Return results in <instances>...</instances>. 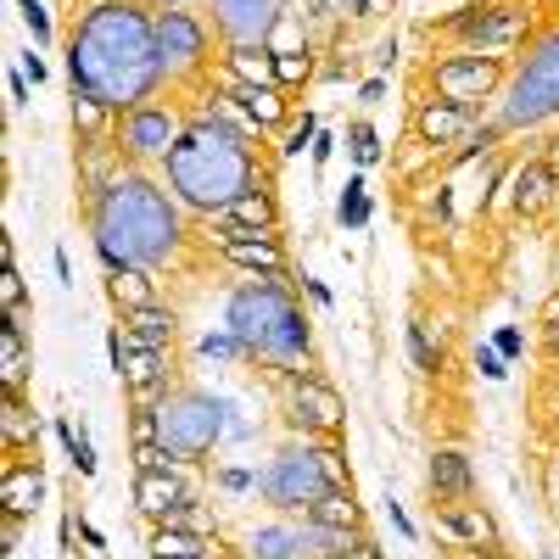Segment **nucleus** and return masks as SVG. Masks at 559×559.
<instances>
[{
  "label": "nucleus",
  "mask_w": 559,
  "mask_h": 559,
  "mask_svg": "<svg viewBox=\"0 0 559 559\" xmlns=\"http://www.w3.org/2000/svg\"><path fill=\"white\" fill-rule=\"evenodd\" d=\"M68 84L102 96L112 112L152 102L163 79L157 62V12L146 0H90L68 34Z\"/></svg>",
  "instance_id": "nucleus-1"
},
{
  "label": "nucleus",
  "mask_w": 559,
  "mask_h": 559,
  "mask_svg": "<svg viewBox=\"0 0 559 559\" xmlns=\"http://www.w3.org/2000/svg\"><path fill=\"white\" fill-rule=\"evenodd\" d=\"M179 197L152 174V168H129L112 191L90 207V247H96L107 274L123 269H152L163 274L185 252V218Z\"/></svg>",
  "instance_id": "nucleus-2"
},
{
  "label": "nucleus",
  "mask_w": 559,
  "mask_h": 559,
  "mask_svg": "<svg viewBox=\"0 0 559 559\" xmlns=\"http://www.w3.org/2000/svg\"><path fill=\"white\" fill-rule=\"evenodd\" d=\"M163 185L179 197L185 213H218L236 197L258 191L263 168H258V146H252V129L241 118H229V107H197L185 140L168 152L163 163Z\"/></svg>",
  "instance_id": "nucleus-3"
},
{
  "label": "nucleus",
  "mask_w": 559,
  "mask_h": 559,
  "mask_svg": "<svg viewBox=\"0 0 559 559\" xmlns=\"http://www.w3.org/2000/svg\"><path fill=\"white\" fill-rule=\"evenodd\" d=\"M224 324L269 369H292L313 347L308 313H302V302L292 292V280H241V286L224 297Z\"/></svg>",
  "instance_id": "nucleus-4"
},
{
  "label": "nucleus",
  "mask_w": 559,
  "mask_h": 559,
  "mask_svg": "<svg viewBox=\"0 0 559 559\" xmlns=\"http://www.w3.org/2000/svg\"><path fill=\"white\" fill-rule=\"evenodd\" d=\"M537 17H532V0H464L459 12H448L437 23L442 39H453L459 51H476V57H515L521 45L532 39Z\"/></svg>",
  "instance_id": "nucleus-5"
},
{
  "label": "nucleus",
  "mask_w": 559,
  "mask_h": 559,
  "mask_svg": "<svg viewBox=\"0 0 559 559\" xmlns=\"http://www.w3.org/2000/svg\"><path fill=\"white\" fill-rule=\"evenodd\" d=\"M324 487H342V481H336V471H331V459H324V448L308 442V437L286 442V448L263 464V476H258V498L274 509V515H292V521L308 515V503H313Z\"/></svg>",
  "instance_id": "nucleus-6"
},
{
  "label": "nucleus",
  "mask_w": 559,
  "mask_h": 559,
  "mask_svg": "<svg viewBox=\"0 0 559 559\" xmlns=\"http://www.w3.org/2000/svg\"><path fill=\"white\" fill-rule=\"evenodd\" d=\"M548 118H559V28H548L532 45V57L515 68V79L503 84V107L492 123L503 134H515V129H537Z\"/></svg>",
  "instance_id": "nucleus-7"
},
{
  "label": "nucleus",
  "mask_w": 559,
  "mask_h": 559,
  "mask_svg": "<svg viewBox=\"0 0 559 559\" xmlns=\"http://www.w3.org/2000/svg\"><path fill=\"white\" fill-rule=\"evenodd\" d=\"M224 426H229V408L202 386H174L157 403V442L185 459H207L224 442Z\"/></svg>",
  "instance_id": "nucleus-8"
},
{
  "label": "nucleus",
  "mask_w": 559,
  "mask_h": 559,
  "mask_svg": "<svg viewBox=\"0 0 559 559\" xmlns=\"http://www.w3.org/2000/svg\"><path fill=\"white\" fill-rule=\"evenodd\" d=\"M213 17L191 7L157 12V62L168 84H213Z\"/></svg>",
  "instance_id": "nucleus-9"
},
{
  "label": "nucleus",
  "mask_w": 559,
  "mask_h": 559,
  "mask_svg": "<svg viewBox=\"0 0 559 559\" xmlns=\"http://www.w3.org/2000/svg\"><path fill=\"white\" fill-rule=\"evenodd\" d=\"M280 376V403H286V426L297 431V437H308V442H319V437H342V426H347V403H342V392L324 381V376H313V369H274Z\"/></svg>",
  "instance_id": "nucleus-10"
},
{
  "label": "nucleus",
  "mask_w": 559,
  "mask_h": 559,
  "mask_svg": "<svg viewBox=\"0 0 559 559\" xmlns=\"http://www.w3.org/2000/svg\"><path fill=\"white\" fill-rule=\"evenodd\" d=\"M185 129H191V112H179L174 102L152 96V102H140L134 112L118 118V146L134 168H163L168 152L185 140Z\"/></svg>",
  "instance_id": "nucleus-11"
},
{
  "label": "nucleus",
  "mask_w": 559,
  "mask_h": 559,
  "mask_svg": "<svg viewBox=\"0 0 559 559\" xmlns=\"http://www.w3.org/2000/svg\"><path fill=\"white\" fill-rule=\"evenodd\" d=\"M426 84H431V96H442V102L481 107L509 84V62L503 57H476V51H448V57H437L426 68Z\"/></svg>",
  "instance_id": "nucleus-12"
},
{
  "label": "nucleus",
  "mask_w": 559,
  "mask_h": 559,
  "mask_svg": "<svg viewBox=\"0 0 559 559\" xmlns=\"http://www.w3.org/2000/svg\"><path fill=\"white\" fill-rule=\"evenodd\" d=\"M286 12L292 0H207V17L224 45H269Z\"/></svg>",
  "instance_id": "nucleus-13"
},
{
  "label": "nucleus",
  "mask_w": 559,
  "mask_h": 559,
  "mask_svg": "<svg viewBox=\"0 0 559 559\" xmlns=\"http://www.w3.org/2000/svg\"><path fill=\"white\" fill-rule=\"evenodd\" d=\"M213 252H218V263L241 269L247 280H292V258H286V241H280V229H269V236L213 229Z\"/></svg>",
  "instance_id": "nucleus-14"
},
{
  "label": "nucleus",
  "mask_w": 559,
  "mask_h": 559,
  "mask_svg": "<svg viewBox=\"0 0 559 559\" xmlns=\"http://www.w3.org/2000/svg\"><path fill=\"white\" fill-rule=\"evenodd\" d=\"M213 84H218L224 107H236L252 134H280V129L297 118V107L286 102V90H280V84H236V79H224V73H213Z\"/></svg>",
  "instance_id": "nucleus-15"
},
{
  "label": "nucleus",
  "mask_w": 559,
  "mask_h": 559,
  "mask_svg": "<svg viewBox=\"0 0 559 559\" xmlns=\"http://www.w3.org/2000/svg\"><path fill=\"white\" fill-rule=\"evenodd\" d=\"M129 336V331H123ZM118 381L129 392V403H163L179 381H174V347H146V342H134L123 347V364H118Z\"/></svg>",
  "instance_id": "nucleus-16"
},
{
  "label": "nucleus",
  "mask_w": 559,
  "mask_h": 559,
  "mask_svg": "<svg viewBox=\"0 0 559 559\" xmlns=\"http://www.w3.org/2000/svg\"><path fill=\"white\" fill-rule=\"evenodd\" d=\"M481 129V107H464V102H442V96H426L414 107V140H426L437 152H459L464 140Z\"/></svg>",
  "instance_id": "nucleus-17"
},
{
  "label": "nucleus",
  "mask_w": 559,
  "mask_h": 559,
  "mask_svg": "<svg viewBox=\"0 0 559 559\" xmlns=\"http://www.w3.org/2000/svg\"><path fill=\"white\" fill-rule=\"evenodd\" d=\"M503 191H509V207H515L521 218H543L548 207H559V168L554 157H526L515 174L503 179Z\"/></svg>",
  "instance_id": "nucleus-18"
},
{
  "label": "nucleus",
  "mask_w": 559,
  "mask_h": 559,
  "mask_svg": "<svg viewBox=\"0 0 559 559\" xmlns=\"http://www.w3.org/2000/svg\"><path fill=\"white\" fill-rule=\"evenodd\" d=\"M39 503H45L39 453H12L7 459V476H0V515H7V521H34Z\"/></svg>",
  "instance_id": "nucleus-19"
},
{
  "label": "nucleus",
  "mask_w": 559,
  "mask_h": 559,
  "mask_svg": "<svg viewBox=\"0 0 559 559\" xmlns=\"http://www.w3.org/2000/svg\"><path fill=\"white\" fill-rule=\"evenodd\" d=\"M437 532L448 537V548H498V521L487 515V509H481L476 498H464V503H442Z\"/></svg>",
  "instance_id": "nucleus-20"
},
{
  "label": "nucleus",
  "mask_w": 559,
  "mask_h": 559,
  "mask_svg": "<svg viewBox=\"0 0 559 559\" xmlns=\"http://www.w3.org/2000/svg\"><path fill=\"white\" fill-rule=\"evenodd\" d=\"M202 224H207V229H241V236H269V229H280V207H274V191H269V185H258V191L236 197L229 207L207 213Z\"/></svg>",
  "instance_id": "nucleus-21"
},
{
  "label": "nucleus",
  "mask_w": 559,
  "mask_h": 559,
  "mask_svg": "<svg viewBox=\"0 0 559 559\" xmlns=\"http://www.w3.org/2000/svg\"><path fill=\"white\" fill-rule=\"evenodd\" d=\"M426 481H431L437 503H464V498H476V464H471L464 448H437Z\"/></svg>",
  "instance_id": "nucleus-22"
},
{
  "label": "nucleus",
  "mask_w": 559,
  "mask_h": 559,
  "mask_svg": "<svg viewBox=\"0 0 559 559\" xmlns=\"http://www.w3.org/2000/svg\"><path fill=\"white\" fill-rule=\"evenodd\" d=\"M146 559H218V532H202V526H152Z\"/></svg>",
  "instance_id": "nucleus-23"
},
{
  "label": "nucleus",
  "mask_w": 559,
  "mask_h": 559,
  "mask_svg": "<svg viewBox=\"0 0 559 559\" xmlns=\"http://www.w3.org/2000/svg\"><path fill=\"white\" fill-rule=\"evenodd\" d=\"M118 324H123L134 342H146V347H174V342H179V313H174L168 302L129 308V313H118Z\"/></svg>",
  "instance_id": "nucleus-24"
},
{
  "label": "nucleus",
  "mask_w": 559,
  "mask_h": 559,
  "mask_svg": "<svg viewBox=\"0 0 559 559\" xmlns=\"http://www.w3.org/2000/svg\"><path fill=\"white\" fill-rule=\"evenodd\" d=\"M218 73L236 84H274V45H224Z\"/></svg>",
  "instance_id": "nucleus-25"
},
{
  "label": "nucleus",
  "mask_w": 559,
  "mask_h": 559,
  "mask_svg": "<svg viewBox=\"0 0 559 559\" xmlns=\"http://www.w3.org/2000/svg\"><path fill=\"white\" fill-rule=\"evenodd\" d=\"M247 554H252V559H297V554H302V521L280 515V521H263V526H252V537H247Z\"/></svg>",
  "instance_id": "nucleus-26"
},
{
  "label": "nucleus",
  "mask_w": 559,
  "mask_h": 559,
  "mask_svg": "<svg viewBox=\"0 0 559 559\" xmlns=\"http://www.w3.org/2000/svg\"><path fill=\"white\" fill-rule=\"evenodd\" d=\"M28 342H23V313H7L0 319V381L7 392H23L28 386Z\"/></svg>",
  "instance_id": "nucleus-27"
},
{
  "label": "nucleus",
  "mask_w": 559,
  "mask_h": 559,
  "mask_svg": "<svg viewBox=\"0 0 559 559\" xmlns=\"http://www.w3.org/2000/svg\"><path fill=\"white\" fill-rule=\"evenodd\" d=\"M302 521H319V526H342V532H358L364 526V509L353 498V487H324L313 503H308V515Z\"/></svg>",
  "instance_id": "nucleus-28"
},
{
  "label": "nucleus",
  "mask_w": 559,
  "mask_h": 559,
  "mask_svg": "<svg viewBox=\"0 0 559 559\" xmlns=\"http://www.w3.org/2000/svg\"><path fill=\"white\" fill-rule=\"evenodd\" d=\"M0 431H7V453H39V414L28 408L23 392H7V414H0Z\"/></svg>",
  "instance_id": "nucleus-29"
},
{
  "label": "nucleus",
  "mask_w": 559,
  "mask_h": 559,
  "mask_svg": "<svg viewBox=\"0 0 559 559\" xmlns=\"http://www.w3.org/2000/svg\"><path fill=\"white\" fill-rule=\"evenodd\" d=\"M107 297H112V308H118V313L146 308V302H163L157 274H152V269H123V274H107Z\"/></svg>",
  "instance_id": "nucleus-30"
},
{
  "label": "nucleus",
  "mask_w": 559,
  "mask_h": 559,
  "mask_svg": "<svg viewBox=\"0 0 559 559\" xmlns=\"http://www.w3.org/2000/svg\"><path fill=\"white\" fill-rule=\"evenodd\" d=\"M118 118L102 96H84V90H73V134L79 140H118Z\"/></svg>",
  "instance_id": "nucleus-31"
},
{
  "label": "nucleus",
  "mask_w": 559,
  "mask_h": 559,
  "mask_svg": "<svg viewBox=\"0 0 559 559\" xmlns=\"http://www.w3.org/2000/svg\"><path fill=\"white\" fill-rule=\"evenodd\" d=\"M364 537L358 532H342V526H319V521H302V559H347Z\"/></svg>",
  "instance_id": "nucleus-32"
},
{
  "label": "nucleus",
  "mask_w": 559,
  "mask_h": 559,
  "mask_svg": "<svg viewBox=\"0 0 559 559\" xmlns=\"http://www.w3.org/2000/svg\"><path fill=\"white\" fill-rule=\"evenodd\" d=\"M369 213H376V202H369V185H364V174H353V179L342 185V197H336V224H342V229H364Z\"/></svg>",
  "instance_id": "nucleus-33"
},
{
  "label": "nucleus",
  "mask_w": 559,
  "mask_h": 559,
  "mask_svg": "<svg viewBox=\"0 0 559 559\" xmlns=\"http://www.w3.org/2000/svg\"><path fill=\"white\" fill-rule=\"evenodd\" d=\"M313 73H319L313 45H302V51H274V84L286 90V96H292V90H302Z\"/></svg>",
  "instance_id": "nucleus-34"
},
{
  "label": "nucleus",
  "mask_w": 559,
  "mask_h": 559,
  "mask_svg": "<svg viewBox=\"0 0 559 559\" xmlns=\"http://www.w3.org/2000/svg\"><path fill=\"white\" fill-rule=\"evenodd\" d=\"M403 342H408V364L419 369V376H442V342H431L426 319H414L403 331Z\"/></svg>",
  "instance_id": "nucleus-35"
},
{
  "label": "nucleus",
  "mask_w": 559,
  "mask_h": 559,
  "mask_svg": "<svg viewBox=\"0 0 559 559\" xmlns=\"http://www.w3.org/2000/svg\"><path fill=\"white\" fill-rule=\"evenodd\" d=\"M57 437H62V448H68V459H73V471H79L84 481L102 471L96 448H90V437H84V431H73V419H68V414H57Z\"/></svg>",
  "instance_id": "nucleus-36"
},
{
  "label": "nucleus",
  "mask_w": 559,
  "mask_h": 559,
  "mask_svg": "<svg viewBox=\"0 0 559 559\" xmlns=\"http://www.w3.org/2000/svg\"><path fill=\"white\" fill-rule=\"evenodd\" d=\"M347 152H353V163H358V174L381 163V134H376V123H369V118H358V123L347 129Z\"/></svg>",
  "instance_id": "nucleus-37"
},
{
  "label": "nucleus",
  "mask_w": 559,
  "mask_h": 559,
  "mask_svg": "<svg viewBox=\"0 0 559 559\" xmlns=\"http://www.w3.org/2000/svg\"><path fill=\"white\" fill-rule=\"evenodd\" d=\"M313 140H319V118H313V112H297V118L286 123V134H280V157L313 152Z\"/></svg>",
  "instance_id": "nucleus-38"
},
{
  "label": "nucleus",
  "mask_w": 559,
  "mask_h": 559,
  "mask_svg": "<svg viewBox=\"0 0 559 559\" xmlns=\"http://www.w3.org/2000/svg\"><path fill=\"white\" fill-rule=\"evenodd\" d=\"M17 12H23V28L34 34V45L45 51V45L57 39V28H51V7H45V0H17Z\"/></svg>",
  "instance_id": "nucleus-39"
},
{
  "label": "nucleus",
  "mask_w": 559,
  "mask_h": 559,
  "mask_svg": "<svg viewBox=\"0 0 559 559\" xmlns=\"http://www.w3.org/2000/svg\"><path fill=\"white\" fill-rule=\"evenodd\" d=\"M197 353H202V358H252V353L241 347V336L229 331V324H218V331H207V336L197 342Z\"/></svg>",
  "instance_id": "nucleus-40"
},
{
  "label": "nucleus",
  "mask_w": 559,
  "mask_h": 559,
  "mask_svg": "<svg viewBox=\"0 0 559 559\" xmlns=\"http://www.w3.org/2000/svg\"><path fill=\"white\" fill-rule=\"evenodd\" d=\"M157 442V403H129V448Z\"/></svg>",
  "instance_id": "nucleus-41"
},
{
  "label": "nucleus",
  "mask_w": 559,
  "mask_h": 559,
  "mask_svg": "<svg viewBox=\"0 0 559 559\" xmlns=\"http://www.w3.org/2000/svg\"><path fill=\"white\" fill-rule=\"evenodd\" d=\"M0 302H7V313H23L28 319V292H23L17 263H7V274H0Z\"/></svg>",
  "instance_id": "nucleus-42"
},
{
  "label": "nucleus",
  "mask_w": 559,
  "mask_h": 559,
  "mask_svg": "<svg viewBox=\"0 0 559 559\" xmlns=\"http://www.w3.org/2000/svg\"><path fill=\"white\" fill-rule=\"evenodd\" d=\"M213 487L241 498V492H258V476H252V471H241V464H218V471H213Z\"/></svg>",
  "instance_id": "nucleus-43"
},
{
  "label": "nucleus",
  "mask_w": 559,
  "mask_h": 559,
  "mask_svg": "<svg viewBox=\"0 0 559 559\" xmlns=\"http://www.w3.org/2000/svg\"><path fill=\"white\" fill-rule=\"evenodd\" d=\"M437 157H442L437 146H426V140H408V152H403V163H397V174H408V179H414L419 168H437Z\"/></svg>",
  "instance_id": "nucleus-44"
},
{
  "label": "nucleus",
  "mask_w": 559,
  "mask_h": 559,
  "mask_svg": "<svg viewBox=\"0 0 559 559\" xmlns=\"http://www.w3.org/2000/svg\"><path fill=\"white\" fill-rule=\"evenodd\" d=\"M476 369H481L487 381H509V358H503L492 342H481V347H476Z\"/></svg>",
  "instance_id": "nucleus-45"
},
{
  "label": "nucleus",
  "mask_w": 559,
  "mask_h": 559,
  "mask_svg": "<svg viewBox=\"0 0 559 559\" xmlns=\"http://www.w3.org/2000/svg\"><path fill=\"white\" fill-rule=\"evenodd\" d=\"M324 17H369V0H319Z\"/></svg>",
  "instance_id": "nucleus-46"
},
{
  "label": "nucleus",
  "mask_w": 559,
  "mask_h": 559,
  "mask_svg": "<svg viewBox=\"0 0 559 559\" xmlns=\"http://www.w3.org/2000/svg\"><path fill=\"white\" fill-rule=\"evenodd\" d=\"M492 347H498V353H503V358H509V364H515V358H521V353H526V336H521V331H515V324H509V331H498V336H492Z\"/></svg>",
  "instance_id": "nucleus-47"
},
{
  "label": "nucleus",
  "mask_w": 559,
  "mask_h": 559,
  "mask_svg": "<svg viewBox=\"0 0 559 559\" xmlns=\"http://www.w3.org/2000/svg\"><path fill=\"white\" fill-rule=\"evenodd\" d=\"M386 521L397 526V537H403V543H419V526L408 521V509H403V503H386Z\"/></svg>",
  "instance_id": "nucleus-48"
},
{
  "label": "nucleus",
  "mask_w": 559,
  "mask_h": 559,
  "mask_svg": "<svg viewBox=\"0 0 559 559\" xmlns=\"http://www.w3.org/2000/svg\"><path fill=\"white\" fill-rule=\"evenodd\" d=\"M7 96H12V107H28V73L23 68L7 73Z\"/></svg>",
  "instance_id": "nucleus-49"
},
{
  "label": "nucleus",
  "mask_w": 559,
  "mask_h": 559,
  "mask_svg": "<svg viewBox=\"0 0 559 559\" xmlns=\"http://www.w3.org/2000/svg\"><path fill=\"white\" fill-rule=\"evenodd\" d=\"M331 152H336V134H331V129H319L313 152H308V157H313V168H324V163H331Z\"/></svg>",
  "instance_id": "nucleus-50"
},
{
  "label": "nucleus",
  "mask_w": 559,
  "mask_h": 559,
  "mask_svg": "<svg viewBox=\"0 0 559 559\" xmlns=\"http://www.w3.org/2000/svg\"><path fill=\"white\" fill-rule=\"evenodd\" d=\"M302 292H308L319 308H331V302H336V297H331V286H324V280H308V274H302Z\"/></svg>",
  "instance_id": "nucleus-51"
},
{
  "label": "nucleus",
  "mask_w": 559,
  "mask_h": 559,
  "mask_svg": "<svg viewBox=\"0 0 559 559\" xmlns=\"http://www.w3.org/2000/svg\"><path fill=\"white\" fill-rule=\"evenodd\" d=\"M381 96H386V79H364V90H358V102H364V107H376Z\"/></svg>",
  "instance_id": "nucleus-52"
},
{
  "label": "nucleus",
  "mask_w": 559,
  "mask_h": 559,
  "mask_svg": "<svg viewBox=\"0 0 559 559\" xmlns=\"http://www.w3.org/2000/svg\"><path fill=\"white\" fill-rule=\"evenodd\" d=\"M23 73H28L34 84H45V79H51V68H45V57H34V51L23 57Z\"/></svg>",
  "instance_id": "nucleus-53"
},
{
  "label": "nucleus",
  "mask_w": 559,
  "mask_h": 559,
  "mask_svg": "<svg viewBox=\"0 0 559 559\" xmlns=\"http://www.w3.org/2000/svg\"><path fill=\"white\" fill-rule=\"evenodd\" d=\"M543 353L548 364H559V324H543Z\"/></svg>",
  "instance_id": "nucleus-54"
},
{
  "label": "nucleus",
  "mask_w": 559,
  "mask_h": 559,
  "mask_svg": "<svg viewBox=\"0 0 559 559\" xmlns=\"http://www.w3.org/2000/svg\"><path fill=\"white\" fill-rule=\"evenodd\" d=\"M51 269H57V280H62V286H73V263H68V252H62V247L51 252Z\"/></svg>",
  "instance_id": "nucleus-55"
},
{
  "label": "nucleus",
  "mask_w": 559,
  "mask_h": 559,
  "mask_svg": "<svg viewBox=\"0 0 559 559\" xmlns=\"http://www.w3.org/2000/svg\"><path fill=\"white\" fill-rule=\"evenodd\" d=\"M79 537H84V548H107V537H102L96 526H90V521H79Z\"/></svg>",
  "instance_id": "nucleus-56"
},
{
  "label": "nucleus",
  "mask_w": 559,
  "mask_h": 559,
  "mask_svg": "<svg viewBox=\"0 0 559 559\" xmlns=\"http://www.w3.org/2000/svg\"><path fill=\"white\" fill-rule=\"evenodd\" d=\"M453 559H503L498 548H453Z\"/></svg>",
  "instance_id": "nucleus-57"
},
{
  "label": "nucleus",
  "mask_w": 559,
  "mask_h": 559,
  "mask_svg": "<svg viewBox=\"0 0 559 559\" xmlns=\"http://www.w3.org/2000/svg\"><path fill=\"white\" fill-rule=\"evenodd\" d=\"M537 324H559V292L543 302V313H537Z\"/></svg>",
  "instance_id": "nucleus-58"
},
{
  "label": "nucleus",
  "mask_w": 559,
  "mask_h": 559,
  "mask_svg": "<svg viewBox=\"0 0 559 559\" xmlns=\"http://www.w3.org/2000/svg\"><path fill=\"white\" fill-rule=\"evenodd\" d=\"M347 559H386V554H381V548H376V543H358V548H353V554H347Z\"/></svg>",
  "instance_id": "nucleus-59"
},
{
  "label": "nucleus",
  "mask_w": 559,
  "mask_h": 559,
  "mask_svg": "<svg viewBox=\"0 0 559 559\" xmlns=\"http://www.w3.org/2000/svg\"><path fill=\"white\" fill-rule=\"evenodd\" d=\"M152 12H168V7H191V0H146Z\"/></svg>",
  "instance_id": "nucleus-60"
},
{
  "label": "nucleus",
  "mask_w": 559,
  "mask_h": 559,
  "mask_svg": "<svg viewBox=\"0 0 559 559\" xmlns=\"http://www.w3.org/2000/svg\"><path fill=\"white\" fill-rule=\"evenodd\" d=\"M554 503H559V459H554Z\"/></svg>",
  "instance_id": "nucleus-61"
},
{
  "label": "nucleus",
  "mask_w": 559,
  "mask_h": 559,
  "mask_svg": "<svg viewBox=\"0 0 559 559\" xmlns=\"http://www.w3.org/2000/svg\"><path fill=\"white\" fill-rule=\"evenodd\" d=\"M554 213H559V207H554Z\"/></svg>",
  "instance_id": "nucleus-62"
}]
</instances>
